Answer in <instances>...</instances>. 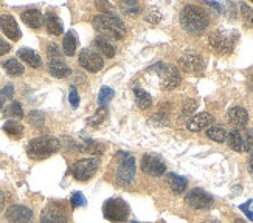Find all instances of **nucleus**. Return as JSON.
<instances>
[{"label":"nucleus","instance_id":"f257e3e1","mask_svg":"<svg viewBox=\"0 0 253 223\" xmlns=\"http://www.w3.org/2000/svg\"><path fill=\"white\" fill-rule=\"evenodd\" d=\"M93 28L104 39L120 40L126 36L125 22L114 13H101L93 19Z\"/></svg>","mask_w":253,"mask_h":223},{"label":"nucleus","instance_id":"f03ea898","mask_svg":"<svg viewBox=\"0 0 253 223\" xmlns=\"http://www.w3.org/2000/svg\"><path fill=\"white\" fill-rule=\"evenodd\" d=\"M208 16L207 11L196 5H186L180 11V25L182 28L190 33V35L199 36L208 27Z\"/></svg>","mask_w":253,"mask_h":223},{"label":"nucleus","instance_id":"7ed1b4c3","mask_svg":"<svg viewBox=\"0 0 253 223\" xmlns=\"http://www.w3.org/2000/svg\"><path fill=\"white\" fill-rule=\"evenodd\" d=\"M59 148H61V144H59L58 138L43 135V137L33 138L28 143L27 153L35 160H42V158L50 157V155H53L54 152H58Z\"/></svg>","mask_w":253,"mask_h":223},{"label":"nucleus","instance_id":"20e7f679","mask_svg":"<svg viewBox=\"0 0 253 223\" xmlns=\"http://www.w3.org/2000/svg\"><path fill=\"white\" fill-rule=\"evenodd\" d=\"M238 37H239L238 31L214 30L210 33V36H208V43H210V47L214 51L221 53V54H228V53L233 51Z\"/></svg>","mask_w":253,"mask_h":223},{"label":"nucleus","instance_id":"39448f33","mask_svg":"<svg viewBox=\"0 0 253 223\" xmlns=\"http://www.w3.org/2000/svg\"><path fill=\"white\" fill-rule=\"evenodd\" d=\"M149 72H156L159 74L162 90H174V88L179 87V84L182 81L179 69L172 64L159 62L154 67H151Z\"/></svg>","mask_w":253,"mask_h":223},{"label":"nucleus","instance_id":"423d86ee","mask_svg":"<svg viewBox=\"0 0 253 223\" xmlns=\"http://www.w3.org/2000/svg\"><path fill=\"white\" fill-rule=\"evenodd\" d=\"M103 214L111 222H126L129 217V206L122 198H109L103 206Z\"/></svg>","mask_w":253,"mask_h":223},{"label":"nucleus","instance_id":"0eeeda50","mask_svg":"<svg viewBox=\"0 0 253 223\" xmlns=\"http://www.w3.org/2000/svg\"><path fill=\"white\" fill-rule=\"evenodd\" d=\"M98 167H100L98 158H83L72 166V175L78 182H87L96 174Z\"/></svg>","mask_w":253,"mask_h":223},{"label":"nucleus","instance_id":"6e6552de","mask_svg":"<svg viewBox=\"0 0 253 223\" xmlns=\"http://www.w3.org/2000/svg\"><path fill=\"white\" fill-rule=\"evenodd\" d=\"M185 203L193 209H208L213 205V197L201 187H194L185 195Z\"/></svg>","mask_w":253,"mask_h":223},{"label":"nucleus","instance_id":"1a4fd4ad","mask_svg":"<svg viewBox=\"0 0 253 223\" xmlns=\"http://www.w3.org/2000/svg\"><path fill=\"white\" fill-rule=\"evenodd\" d=\"M122 163L118 166L117 178L122 185H130L135 178V160L129 153H122Z\"/></svg>","mask_w":253,"mask_h":223},{"label":"nucleus","instance_id":"9d476101","mask_svg":"<svg viewBox=\"0 0 253 223\" xmlns=\"http://www.w3.org/2000/svg\"><path fill=\"white\" fill-rule=\"evenodd\" d=\"M80 65L90 73H98L104 67V59L100 53L85 48L80 53Z\"/></svg>","mask_w":253,"mask_h":223},{"label":"nucleus","instance_id":"9b49d317","mask_svg":"<svg viewBox=\"0 0 253 223\" xmlns=\"http://www.w3.org/2000/svg\"><path fill=\"white\" fill-rule=\"evenodd\" d=\"M180 69L186 73H201L204 70V59L199 53L196 51H186L179 58Z\"/></svg>","mask_w":253,"mask_h":223},{"label":"nucleus","instance_id":"f8f14e48","mask_svg":"<svg viewBox=\"0 0 253 223\" xmlns=\"http://www.w3.org/2000/svg\"><path fill=\"white\" fill-rule=\"evenodd\" d=\"M141 171L151 175V177H162L167 172V166H165L163 160L157 155H143L141 158Z\"/></svg>","mask_w":253,"mask_h":223},{"label":"nucleus","instance_id":"ddd939ff","mask_svg":"<svg viewBox=\"0 0 253 223\" xmlns=\"http://www.w3.org/2000/svg\"><path fill=\"white\" fill-rule=\"evenodd\" d=\"M39 223H67V214L62 203H50L41 214Z\"/></svg>","mask_w":253,"mask_h":223},{"label":"nucleus","instance_id":"4468645a","mask_svg":"<svg viewBox=\"0 0 253 223\" xmlns=\"http://www.w3.org/2000/svg\"><path fill=\"white\" fill-rule=\"evenodd\" d=\"M5 216L11 223H31L33 211L24 205H13L6 209Z\"/></svg>","mask_w":253,"mask_h":223},{"label":"nucleus","instance_id":"2eb2a0df","mask_svg":"<svg viewBox=\"0 0 253 223\" xmlns=\"http://www.w3.org/2000/svg\"><path fill=\"white\" fill-rule=\"evenodd\" d=\"M0 28H2L3 35L11 40H19L22 36L17 22L11 14H3L2 17H0Z\"/></svg>","mask_w":253,"mask_h":223},{"label":"nucleus","instance_id":"dca6fc26","mask_svg":"<svg viewBox=\"0 0 253 223\" xmlns=\"http://www.w3.org/2000/svg\"><path fill=\"white\" fill-rule=\"evenodd\" d=\"M213 122H214L213 115L207 113V112H202V113L194 115L188 122H186V129L190 132H201V130H205L210 127Z\"/></svg>","mask_w":253,"mask_h":223},{"label":"nucleus","instance_id":"f3484780","mask_svg":"<svg viewBox=\"0 0 253 223\" xmlns=\"http://www.w3.org/2000/svg\"><path fill=\"white\" fill-rule=\"evenodd\" d=\"M227 118H228V122L233 126H246L249 122V113L244 107H239V106H235L228 110L227 113Z\"/></svg>","mask_w":253,"mask_h":223},{"label":"nucleus","instance_id":"a211bd4d","mask_svg":"<svg viewBox=\"0 0 253 223\" xmlns=\"http://www.w3.org/2000/svg\"><path fill=\"white\" fill-rule=\"evenodd\" d=\"M48 72H50L51 76L59 77V79H62V77H67L72 73L70 67L61 59H50L48 61Z\"/></svg>","mask_w":253,"mask_h":223},{"label":"nucleus","instance_id":"6ab92c4d","mask_svg":"<svg viewBox=\"0 0 253 223\" xmlns=\"http://www.w3.org/2000/svg\"><path fill=\"white\" fill-rule=\"evenodd\" d=\"M22 20H24V24H27L30 28H41L42 25V13L36 8H30V9H25L24 13L20 14Z\"/></svg>","mask_w":253,"mask_h":223},{"label":"nucleus","instance_id":"aec40b11","mask_svg":"<svg viewBox=\"0 0 253 223\" xmlns=\"http://www.w3.org/2000/svg\"><path fill=\"white\" fill-rule=\"evenodd\" d=\"M17 56L25 64H28L30 67H33V69H41V67H42L41 56L35 50H31V48H20L17 51Z\"/></svg>","mask_w":253,"mask_h":223},{"label":"nucleus","instance_id":"412c9836","mask_svg":"<svg viewBox=\"0 0 253 223\" xmlns=\"http://www.w3.org/2000/svg\"><path fill=\"white\" fill-rule=\"evenodd\" d=\"M167 185L169 186V189L174 194H182L186 191V187H188L186 178H183L177 174H168L167 175Z\"/></svg>","mask_w":253,"mask_h":223},{"label":"nucleus","instance_id":"4be33fe9","mask_svg":"<svg viewBox=\"0 0 253 223\" xmlns=\"http://www.w3.org/2000/svg\"><path fill=\"white\" fill-rule=\"evenodd\" d=\"M92 45L95 47L96 53L100 51L103 56H106V58H114L115 56V47H114V43L111 40H107L104 37H96L93 42H92Z\"/></svg>","mask_w":253,"mask_h":223},{"label":"nucleus","instance_id":"5701e85b","mask_svg":"<svg viewBox=\"0 0 253 223\" xmlns=\"http://www.w3.org/2000/svg\"><path fill=\"white\" fill-rule=\"evenodd\" d=\"M45 28L51 36H61L64 31V25L61 19L53 13L45 14Z\"/></svg>","mask_w":253,"mask_h":223},{"label":"nucleus","instance_id":"b1692460","mask_svg":"<svg viewBox=\"0 0 253 223\" xmlns=\"http://www.w3.org/2000/svg\"><path fill=\"white\" fill-rule=\"evenodd\" d=\"M227 141H228V146L232 148L236 152H244V138L241 135V132L233 129L230 133H227Z\"/></svg>","mask_w":253,"mask_h":223},{"label":"nucleus","instance_id":"393cba45","mask_svg":"<svg viewBox=\"0 0 253 223\" xmlns=\"http://www.w3.org/2000/svg\"><path fill=\"white\" fill-rule=\"evenodd\" d=\"M134 95H135V103L141 110H146L152 106V96L146 90H143L140 87H135Z\"/></svg>","mask_w":253,"mask_h":223},{"label":"nucleus","instance_id":"a878e982","mask_svg":"<svg viewBox=\"0 0 253 223\" xmlns=\"http://www.w3.org/2000/svg\"><path fill=\"white\" fill-rule=\"evenodd\" d=\"M76 47H78V40H76L75 33L69 31L67 35L64 36V40H62V50H64V54H65V56H73L75 51H76Z\"/></svg>","mask_w":253,"mask_h":223},{"label":"nucleus","instance_id":"bb28decb","mask_svg":"<svg viewBox=\"0 0 253 223\" xmlns=\"http://www.w3.org/2000/svg\"><path fill=\"white\" fill-rule=\"evenodd\" d=\"M3 69L6 70V73L9 76H20V74H24L25 69H24V65H22L16 58H11L8 61L3 62Z\"/></svg>","mask_w":253,"mask_h":223},{"label":"nucleus","instance_id":"cd10ccee","mask_svg":"<svg viewBox=\"0 0 253 223\" xmlns=\"http://www.w3.org/2000/svg\"><path fill=\"white\" fill-rule=\"evenodd\" d=\"M207 137L216 143H224L227 141V132L222 126H210L207 129Z\"/></svg>","mask_w":253,"mask_h":223},{"label":"nucleus","instance_id":"c85d7f7f","mask_svg":"<svg viewBox=\"0 0 253 223\" xmlns=\"http://www.w3.org/2000/svg\"><path fill=\"white\" fill-rule=\"evenodd\" d=\"M3 132L8 133L9 137H20L22 133H24V126L20 124V122L17 121H6L5 124H3Z\"/></svg>","mask_w":253,"mask_h":223},{"label":"nucleus","instance_id":"c756f323","mask_svg":"<svg viewBox=\"0 0 253 223\" xmlns=\"http://www.w3.org/2000/svg\"><path fill=\"white\" fill-rule=\"evenodd\" d=\"M3 115L8 118H22L24 116V109L19 103H11L5 110H3Z\"/></svg>","mask_w":253,"mask_h":223},{"label":"nucleus","instance_id":"7c9ffc66","mask_svg":"<svg viewBox=\"0 0 253 223\" xmlns=\"http://www.w3.org/2000/svg\"><path fill=\"white\" fill-rule=\"evenodd\" d=\"M106 116H107V109L101 106L100 109L96 110V113H95L92 118L87 119V122H89V124H90L92 127H98V126H100L101 122L106 119Z\"/></svg>","mask_w":253,"mask_h":223},{"label":"nucleus","instance_id":"2f4dec72","mask_svg":"<svg viewBox=\"0 0 253 223\" xmlns=\"http://www.w3.org/2000/svg\"><path fill=\"white\" fill-rule=\"evenodd\" d=\"M114 96H115L114 88H111V87H103L101 90H100V93H98V101H100L101 106H104L109 101H112Z\"/></svg>","mask_w":253,"mask_h":223},{"label":"nucleus","instance_id":"473e14b6","mask_svg":"<svg viewBox=\"0 0 253 223\" xmlns=\"http://www.w3.org/2000/svg\"><path fill=\"white\" fill-rule=\"evenodd\" d=\"M28 119L33 126H36V127H42L43 126V121H45V116H43L42 112L39 110H31L30 112V115H28Z\"/></svg>","mask_w":253,"mask_h":223},{"label":"nucleus","instance_id":"72a5a7b5","mask_svg":"<svg viewBox=\"0 0 253 223\" xmlns=\"http://www.w3.org/2000/svg\"><path fill=\"white\" fill-rule=\"evenodd\" d=\"M241 13H243L244 24L249 25V27H253V9L247 3H243V5H241Z\"/></svg>","mask_w":253,"mask_h":223},{"label":"nucleus","instance_id":"f704fd0d","mask_svg":"<svg viewBox=\"0 0 253 223\" xmlns=\"http://www.w3.org/2000/svg\"><path fill=\"white\" fill-rule=\"evenodd\" d=\"M145 19H146V22H149V24L156 25V24H159V22L162 20V13L157 8H149L146 16H145Z\"/></svg>","mask_w":253,"mask_h":223},{"label":"nucleus","instance_id":"c9c22d12","mask_svg":"<svg viewBox=\"0 0 253 223\" xmlns=\"http://www.w3.org/2000/svg\"><path fill=\"white\" fill-rule=\"evenodd\" d=\"M197 107V103L194 99H186L185 104H183V109H182V115L180 116H188L191 113H194V110Z\"/></svg>","mask_w":253,"mask_h":223},{"label":"nucleus","instance_id":"e433bc0d","mask_svg":"<svg viewBox=\"0 0 253 223\" xmlns=\"http://www.w3.org/2000/svg\"><path fill=\"white\" fill-rule=\"evenodd\" d=\"M70 203H72L73 208L85 206V205H87V200H85V197H84L81 192H75V194L72 195V198H70Z\"/></svg>","mask_w":253,"mask_h":223},{"label":"nucleus","instance_id":"4c0bfd02","mask_svg":"<svg viewBox=\"0 0 253 223\" xmlns=\"http://www.w3.org/2000/svg\"><path fill=\"white\" fill-rule=\"evenodd\" d=\"M13 96H14V87L11 85V84H8V85H5L2 90H0V99H13Z\"/></svg>","mask_w":253,"mask_h":223},{"label":"nucleus","instance_id":"58836bf2","mask_svg":"<svg viewBox=\"0 0 253 223\" xmlns=\"http://www.w3.org/2000/svg\"><path fill=\"white\" fill-rule=\"evenodd\" d=\"M69 101H70V106L73 109H76L80 106V95H78V90H76L75 87L70 88V93H69Z\"/></svg>","mask_w":253,"mask_h":223},{"label":"nucleus","instance_id":"ea45409f","mask_svg":"<svg viewBox=\"0 0 253 223\" xmlns=\"http://www.w3.org/2000/svg\"><path fill=\"white\" fill-rule=\"evenodd\" d=\"M48 58L50 59H61V53H59V48L56 43H48Z\"/></svg>","mask_w":253,"mask_h":223},{"label":"nucleus","instance_id":"a19ab883","mask_svg":"<svg viewBox=\"0 0 253 223\" xmlns=\"http://www.w3.org/2000/svg\"><path fill=\"white\" fill-rule=\"evenodd\" d=\"M244 149L246 150H250L253 149V130L249 129L246 132V138H244Z\"/></svg>","mask_w":253,"mask_h":223},{"label":"nucleus","instance_id":"79ce46f5","mask_svg":"<svg viewBox=\"0 0 253 223\" xmlns=\"http://www.w3.org/2000/svg\"><path fill=\"white\" fill-rule=\"evenodd\" d=\"M152 121H157V124H159V126H167L169 119H168V116L165 115L163 112H162V113H157V115H154Z\"/></svg>","mask_w":253,"mask_h":223},{"label":"nucleus","instance_id":"37998d69","mask_svg":"<svg viewBox=\"0 0 253 223\" xmlns=\"http://www.w3.org/2000/svg\"><path fill=\"white\" fill-rule=\"evenodd\" d=\"M250 205H252V200H249V202H247V203H244V205H241V206H239V209H241V211H244V214H246V216L253 222V211L249 208Z\"/></svg>","mask_w":253,"mask_h":223},{"label":"nucleus","instance_id":"c03bdc74","mask_svg":"<svg viewBox=\"0 0 253 223\" xmlns=\"http://www.w3.org/2000/svg\"><path fill=\"white\" fill-rule=\"evenodd\" d=\"M9 50H11V43H9V42H6L5 39L0 37V56L6 54Z\"/></svg>","mask_w":253,"mask_h":223},{"label":"nucleus","instance_id":"a18cd8bd","mask_svg":"<svg viewBox=\"0 0 253 223\" xmlns=\"http://www.w3.org/2000/svg\"><path fill=\"white\" fill-rule=\"evenodd\" d=\"M138 11H140V8L135 5V6H130V8H127V9H126V13H127L129 16H135V14L138 13Z\"/></svg>","mask_w":253,"mask_h":223},{"label":"nucleus","instance_id":"49530a36","mask_svg":"<svg viewBox=\"0 0 253 223\" xmlns=\"http://www.w3.org/2000/svg\"><path fill=\"white\" fill-rule=\"evenodd\" d=\"M3 208H5V195L2 191H0V213L3 211Z\"/></svg>","mask_w":253,"mask_h":223},{"label":"nucleus","instance_id":"de8ad7c7","mask_svg":"<svg viewBox=\"0 0 253 223\" xmlns=\"http://www.w3.org/2000/svg\"><path fill=\"white\" fill-rule=\"evenodd\" d=\"M207 5H210V6L216 8L217 11H221V5H217V3H214V2H207Z\"/></svg>","mask_w":253,"mask_h":223},{"label":"nucleus","instance_id":"09e8293b","mask_svg":"<svg viewBox=\"0 0 253 223\" xmlns=\"http://www.w3.org/2000/svg\"><path fill=\"white\" fill-rule=\"evenodd\" d=\"M249 163H253V149H250V157H249Z\"/></svg>","mask_w":253,"mask_h":223},{"label":"nucleus","instance_id":"8fccbe9b","mask_svg":"<svg viewBox=\"0 0 253 223\" xmlns=\"http://www.w3.org/2000/svg\"><path fill=\"white\" fill-rule=\"evenodd\" d=\"M235 223H247V222H246L244 219H236V220H235Z\"/></svg>","mask_w":253,"mask_h":223},{"label":"nucleus","instance_id":"3c124183","mask_svg":"<svg viewBox=\"0 0 253 223\" xmlns=\"http://www.w3.org/2000/svg\"><path fill=\"white\" fill-rule=\"evenodd\" d=\"M0 109H2V101H0Z\"/></svg>","mask_w":253,"mask_h":223},{"label":"nucleus","instance_id":"603ef678","mask_svg":"<svg viewBox=\"0 0 253 223\" xmlns=\"http://www.w3.org/2000/svg\"><path fill=\"white\" fill-rule=\"evenodd\" d=\"M211 223H219V222H211Z\"/></svg>","mask_w":253,"mask_h":223},{"label":"nucleus","instance_id":"864d4df0","mask_svg":"<svg viewBox=\"0 0 253 223\" xmlns=\"http://www.w3.org/2000/svg\"><path fill=\"white\" fill-rule=\"evenodd\" d=\"M132 223H138V222H132Z\"/></svg>","mask_w":253,"mask_h":223},{"label":"nucleus","instance_id":"5fc2aeb1","mask_svg":"<svg viewBox=\"0 0 253 223\" xmlns=\"http://www.w3.org/2000/svg\"><path fill=\"white\" fill-rule=\"evenodd\" d=\"M202 223H207V222H202Z\"/></svg>","mask_w":253,"mask_h":223}]
</instances>
